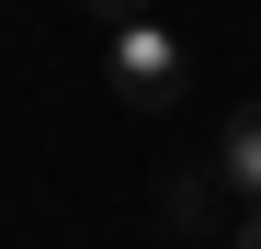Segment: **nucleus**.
Wrapping results in <instances>:
<instances>
[{
	"label": "nucleus",
	"instance_id": "nucleus-4",
	"mask_svg": "<svg viewBox=\"0 0 261 249\" xmlns=\"http://www.w3.org/2000/svg\"><path fill=\"white\" fill-rule=\"evenodd\" d=\"M80 12H91V23L114 34V23H148V0H80Z\"/></svg>",
	"mask_w": 261,
	"mask_h": 249
},
{
	"label": "nucleus",
	"instance_id": "nucleus-3",
	"mask_svg": "<svg viewBox=\"0 0 261 249\" xmlns=\"http://www.w3.org/2000/svg\"><path fill=\"white\" fill-rule=\"evenodd\" d=\"M216 170H227L239 215H261V102H239L227 124H216Z\"/></svg>",
	"mask_w": 261,
	"mask_h": 249
},
{
	"label": "nucleus",
	"instance_id": "nucleus-2",
	"mask_svg": "<svg viewBox=\"0 0 261 249\" xmlns=\"http://www.w3.org/2000/svg\"><path fill=\"white\" fill-rule=\"evenodd\" d=\"M159 227L170 238H239V193H227V170H216V147L159 170Z\"/></svg>",
	"mask_w": 261,
	"mask_h": 249
},
{
	"label": "nucleus",
	"instance_id": "nucleus-1",
	"mask_svg": "<svg viewBox=\"0 0 261 249\" xmlns=\"http://www.w3.org/2000/svg\"><path fill=\"white\" fill-rule=\"evenodd\" d=\"M102 91L125 102V113H170V102H182V46H170V23L148 12V23H114L102 34Z\"/></svg>",
	"mask_w": 261,
	"mask_h": 249
},
{
	"label": "nucleus",
	"instance_id": "nucleus-5",
	"mask_svg": "<svg viewBox=\"0 0 261 249\" xmlns=\"http://www.w3.org/2000/svg\"><path fill=\"white\" fill-rule=\"evenodd\" d=\"M227 249H261V215H239V238H227Z\"/></svg>",
	"mask_w": 261,
	"mask_h": 249
}]
</instances>
